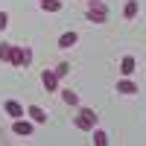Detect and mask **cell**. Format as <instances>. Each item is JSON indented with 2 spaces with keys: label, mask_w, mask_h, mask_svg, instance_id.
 <instances>
[{
  "label": "cell",
  "mask_w": 146,
  "mask_h": 146,
  "mask_svg": "<svg viewBox=\"0 0 146 146\" xmlns=\"http://www.w3.org/2000/svg\"><path fill=\"white\" fill-rule=\"evenodd\" d=\"M9 27V15H6V12H0V32H3Z\"/></svg>",
  "instance_id": "ac0fdd59"
},
{
  "label": "cell",
  "mask_w": 146,
  "mask_h": 146,
  "mask_svg": "<svg viewBox=\"0 0 146 146\" xmlns=\"http://www.w3.org/2000/svg\"><path fill=\"white\" fill-rule=\"evenodd\" d=\"M135 70H137V62H135V56H123V62H120V73H123V76H131Z\"/></svg>",
  "instance_id": "ba28073f"
},
{
  "label": "cell",
  "mask_w": 146,
  "mask_h": 146,
  "mask_svg": "<svg viewBox=\"0 0 146 146\" xmlns=\"http://www.w3.org/2000/svg\"><path fill=\"white\" fill-rule=\"evenodd\" d=\"M91 135H94V143H96V146H105V143H108V135H105L102 129H91Z\"/></svg>",
  "instance_id": "5bb4252c"
},
{
  "label": "cell",
  "mask_w": 146,
  "mask_h": 146,
  "mask_svg": "<svg viewBox=\"0 0 146 146\" xmlns=\"http://www.w3.org/2000/svg\"><path fill=\"white\" fill-rule=\"evenodd\" d=\"M67 70H70V64H67V62L56 64V76H58V79H64V76H67Z\"/></svg>",
  "instance_id": "e0dca14e"
},
{
  "label": "cell",
  "mask_w": 146,
  "mask_h": 146,
  "mask_svg": "<svg viewBox=\"0 0 146 146\" xmlns=\"http://www.w3.org/2000/svg\"><path fill=\"white\" fill-rule=\"evenodd\" d=\"M38 3H41V0H38Z\"/></svg>",
  "instance_id": "d6986e66"
},
{
  "label": "cell",
  "mask_w": 146,
  "mask_h": 146,
  "mask_svg": "<svg viewBox=\"0 0 146 146\" xmlns=\"http://www.w3.org/2000/svg\"><path fill=\"white\" fill-rule=\"evenodd\" d=\"M41 82H44L47 91H58V76H56V70H44V73H41Z\"/></svg>",
  "instance_id": "52a82bcc"
},
{
  "label": "cell",
  "mask_w": 146,
  "mask_h": 146,
  "mask_svg": "<svg viewBox=\"0 0 146 146\" xmlns=\"http://www.w3.org/2000/svg\"><path fill=\"white\" fill-rule=\"evenodd\" d=\"M76 41H79V35L73 32V29H67V32H62V38H58V47H62V50H70Z\"/></svg>",
  "instance_id": "9c48e42d"
},
{
  "label": "cell",
  "mask_w": 146,
  "mask_h": 146,
  "mask_svg": "<svg viewBox=\"0 0 146 146\" xmlns=\"http://www.w3.org/2000/svg\"><path fill=\"white\" fill-rule=\"evenodd\" d=\"M3 111H6L12 120H18V117L27 114V111H23V105H21V102H15V100H6V102H3Z\"/></svg>",
  "instance_id": "277c9868"
},
{
  "label": "cell",
  "mask_w": 146,
  "mask_h": 146,
  "mask_svg": "<svg viewBox=\"0 0 146 146\" xmlns=\"http://www.w3.org/2000/svg\"><path fill=\"white\" fill-rule=\"evenodd\" d=\"M88 21L91 23H105L108 21V6L102 0H88Z\"/></svg>",
  "instance_id": "6da1fadb"
},
{
  "label": "cell",
  "mask_w": 146,
  "mask_h": 146,
  "mask_svg": "<svg viewBox=\"0 0 146 146\" xmlns=\"http://www.w3.org/2000/svg\"><path fill=\"white\" fill-rule=\"evenodd\" d=\"M117 94H123V96H135V94H137V85L126 76V79H120V82H117Z\"/></svg>",
  "instance_id": "5b68a950"
},
{
  "label": "cell",
  "mask_w": 146,
  "mask_h": 146,
  "mask_svg": "<svg viewBox=\"0 0 146 146\" xmlns=\"http://www.w3.org/2000/svg\"><path fill=\"white\" fill-rule=\"evenodd\" d=\"M137 9H140L137 0H129V3L123 6V18H126V21H135V18H137Z\"/></svg>",
  "instance_id": "30bf717a"
},
{
  "label": "cell",
  "mask_w": 146,
  "mask_h": 146,
  "mask_svg": "<svg viewBox=\"0 0 146 146\" xmlns=\"http://www.w3.org/2000/svg\"><path fill=\"white\" fill-rule=\"evenodd\" d=\"M62 100H64L67 105H79V94H76V91H70V88H67V91H62Z\"/></svg>",
  "instance_id": "4fadbf2b"
},
{
  "label": "cell",
  "mask_w": 146,
  "mask_h": 146,
  "mask_svg": "<svg viewBox=\"0 0 146 146\" xmlns=\"http://www.w3.org/2000/svg\"><path fill=\"white\" fill-rule=\"evenodd\" d=\"M29 62H32L29 47H15V62H12V67H29Z\"/></svg>",
  "instance_id": "7a4b0ae2"
},
{
  "label": "cell",
  "mask_w": 146,
  "mask_h": 146,
  "mask_svg": "<svg viewBox=\"0 0 146 146\" xmlns=\"http://www.w3.org/2000/svg\"><path fill=\"white\" fill-rule=\"evenodd\" d=\"M79 117H85V120H88L91 126H96V117H100V114H96L94 108H88V105H82V108H79Z\"/></svg>",
  "instance_id": "7c38bea8"
},
{
  "label": "cell",
  "mask_w": 146,
  "mask_h": 146,
  "mask_svg": "<svg viewBox=\"0 0 146 146\" xmlns=\"http://www.w3.org/2000/svg\"><path fill=\"white\" fill-rule=\"evenodd\" d=\"M12 131H15L18 137H29V135H32V123H29V120H23V117H18L15 123H12Z\"/></svg>",
  "instance_id": "3957f363"
},
{
  "label": "cell",
  "mask_w": 146,
  "mask_h": 146,
  "mask_svg": "<svg viewBox=\"0 0 146 146\" xmlns=\"http://www.w3.org/2000/svg\"><path fill=\"white\" fill-rule=\"evenodd\" d=\"M44 12H62V0H41Z\"/></svg>",
  "instance_id": "9a60e30c"
},
{
  "label": "cell",
  "mask_w": 146,
  "mask_h": 146,
  "mask_svg": "<svg viewBox=\"0 0 146 146\" xmlns=\"http://www.w3.org/2000/svg\"><path fill=\"white\" fill-rule=\"evenodd\" d=\"M27 114H29L32 123H38V126L47 123V114H44V108H41V105H27Z\"/></svg>",
  "instance_id": "8992f818"
},
{
  "label": "cell",
  "mask_w": 146,
  "mask_h": 146,
  "mask_svg": "<svg viewBox=\"0 0 146 146\" xmlns=\"http://www.w3.org/2000/svg\"><path fill=\"white\" fill-rule=\"evenodd\" d=\"M0 62H15V44H0Z\"/></svg>",
  "instance_id": "8fae6325"
},
{
  "label": "cell",
  "mask_w": 146,
  "mask_h": 146,
  "mask_svg": "<svg viewBox=\"0 0 146 146\" xmlns=\"http://www.w3.org/2000/svg\"><path fill=\"white\" fill-rule=\"evenodd\" d=\"M73 126H76V129H82V131H91V129H94V126L88 123V120H85V117H79V114L73 117Z\"/></svg>",
  "instance_id": "2e32d148"
}]
</instances>
